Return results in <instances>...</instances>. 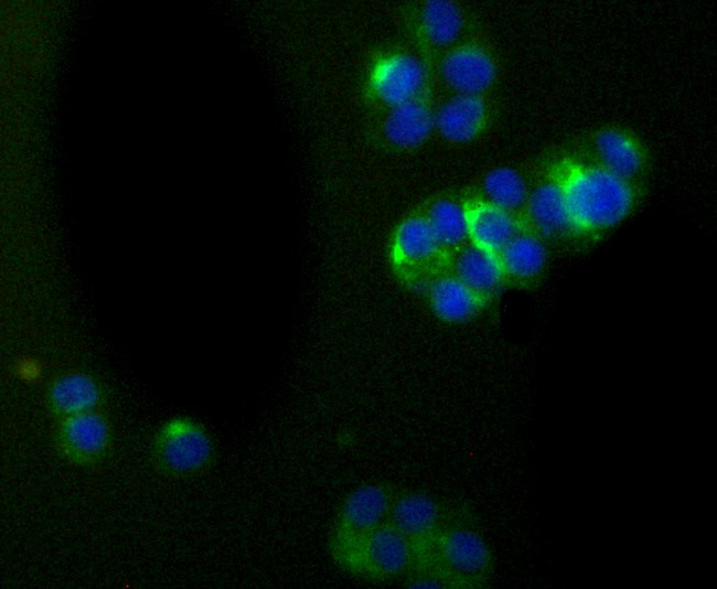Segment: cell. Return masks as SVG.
I'll return each mask as SVG.
<instances>
[{
    "label": "cell",
    "instance_id": "9",
    "mask_svg": "<svg viewBox=\"0 0 717 589\" xmlns=\"http://www.w3.org/2000/svg\"><path fill=\"white\" fill-rule=\"evenodd\" d=\"M388 522L409 539L415 556L441 528L440 506L425 493H405L393 500Z\"/></svg>",
    "mask_w": 717,
    "mask_h": 589
},
{
    "label": "cell",
    "instance_id": "4",
    "mask_svg": "<svg viewBox=\"0 0 717 589\" xmlns=\"http://www.w3.org/2000/svg\"><path fill=\"white\" fill-rule=\"evenodd\" d=\"M409 539L388 521L365 536L339 564L346 571L372 580H387L413 568Z\"/></svg>",
    "mask_w": 717,
    "mask_h": 589
},
{
    "label": "cell",
    "instance_id": "20",
    "mask_svg": "<svg viewBox=\"0 0 717 589\" xmlns=\"http://www.w3.org/2000/svg\"><path fill=\"white\" fill-rule=\"evenodd\" d=\"M462 15L451 1H428L421 12V26L427 39L436 45H448L460 34Z\"/></svg>",
    "mask_w": 717,
    "mask_h": 589
},
{
    "label": "cell",
    "instance_id": "15",
    "mask_svg": "<svg viewBox=\"0 0 717 589\" xmlns=\"http://www.w3.org/2000/svg\"><path fill=\"white\" fill-rule=\"evenodd\" d=\"M435 127V116L419 98L392 107L385 135L395 146L413 148L422 143Z\"/></svg>",
    "mask_w": 717,
    "mask_h": 589
},
{
    "label": "cell",
    "instance_id": "22",
    "mask_svg": "<svg viewBox=\"0 0 717 589\" xmlns=\"http://www.w3.org/2000/svg\"><path fill=\"white\" fill-rule=\"evenodd\" d=\"M483 190L485 200L509 212L524 204L527 197L521 174L506 167L490 171L483 180Z\"/></svg>",
    "mask_w": 717,
    "mask_h": 589
},
{
    "label": "cell",
    "instance_id": "14",
    "mask_svg": "<svg viewBox=\"0 0 717 589\" xmlns=\"http://www.w3.org/2000/svg\"><path fill=\"white\" fill-rule=\"evenodd\" d=\"M100 399L99 384L84 373L63 375L49 389L50 408L61 418L93 411Z\"/></svg>",
    "mask_w": 717,
    "mask_h": 589
},
{
    "label": "cell",
    "instance_id": "13",
    "mask_svg": "<svg viewBox=\"0 0 717 589\" xmlns=\"http://www.w3.org/2000/svg\"><path fill=\"white\" fill-rule=\"evenodd\" d=\"M486 121V106L480 95L457 96L445 103L435 116L440 135L452 142H468L480 135Z\"/></svg>",
    "mask_w": 717,
    "mask_h": 589
},
{
    "label": "cell",
    "instance_id": "7",
    "mask_svg": "<svg viewBox=\"0 0 717 589\" xmlns=\"http://www.w3.org/2000/svg\"><path fill=\"white\" fill-rule=\"evenodd\" d=\"M425 79L424 66L417 58L404 53H393L374 63L368 86L379 101L395 107L417 99Z\"/></svg>",
    "mask_w": 717,
    "mask_h": 589
},
{
    "label": "cell",
    "instance_id": "8",
    "mask_svg": "<svg viewBox=\"0 0 717 589\" xmlns=\"http://www.w3.org/2000/svg\"><path fill=\"white\" fill-rule=\"evenodd\" d=\"M467 237L471 245L499 254L520 229L512 213L488 200L470 199L462 204Z\"/></svg>",
    "mask_w": 717,
    "mask_h": 589
},
{
    "label": "cell",
    "instance_id": "2",
    "mask_svg": "<svg viewBox=\"0 0 717 589\" xmlns=\"http://www.w3.org/2000/svg\"><path fill=\"white\" fill-rule=\"evenodd\" d=\"M492 554L483 537L468 527L440 528L415 554L413 569L437 575L447 587H481L492 568Z\"/></svg>",
    "mask_w": 717,
    "mask_h": 589
},
{
    "label": "cell",
    "instance_id": "3",
    "mask_svg": "<svg viewBox=\"0 0 717 589\" xmlns=\"http://www.w3.org/2000/svg\"><path fill=\"white\" fill-rule=\"evenodd\" d=\"M393 499L378 483L354 489L343 501L330 537V553L339 565L371 532L388 521Z\"/></svg>",
    "mask_w": 717,
    "mask_h": 589
},
{
    "label": "cell",
    "instance_id": "16",
    "mask_svg": "<svg viewBox=\"0 0 717 589\" xmlns=\"http://www.w3.org/2000/svg\"><path fill=\"white\" fill-rule=\"evenodd\" d=\"M600 165L609 172L629 180L643 164V152L639 142L619 129L601 130L595 140Z\"/></svg>",
    "mask_w": 717,
    "mask_h": 589
},
{
    "label": "cell",
    "instance_id": "21",
    "mask_svg": "<svg viewBox=\"0 0 717 589\" xmlns=\"http://www.w3.org/2000/svg\"><path fill=\"white\" fill-rule=\"evenodd\" d=\"M426 218L437 242L446 250L459 246L468 238L462 205L453 201L436 202Z\"/></svg>",
    "mask_w": 717,
    "mask_h": 589
},
{
    "label": "cell",
    "instance_id": "18",
    "mask_svg": "<svg viewBox=\"0 0 717 589\" xmlns=\"http://www.w3.org/2000/svg\"><path fill=\"white\" fill-rule=\"evenodd\" d=\"M527 212L532 223L543 235L553 236L570 231L564 195L552 180L532 192L527 199Z\"/></svg>",
    "mask_w": 717,
    "mask_h": 589
},
{
    "label": "cell",
    "instance_id": "17",
    "mask_svg": "<svg viewBox=\"0 0 717 589\" xmlns=\"http://www.w3.org/2000/svg\"><path fill=\"white\" fill-rule=\"evenodd\" d=\"M454 275L473 290L489 297L503 283L506 275L499 256L472 245L456 258Z\"/></svg>",
    "mask_w": 717,
    "mask_h": 589
},
{
    "label": "cell",
    "instance_id": "10",
    "mask_svg": "<svg viewBox=\"0 0 717 589\" xmlns=\"http://www.w3.org/2000/svg\"><path fill=\"white\" fill-rule=\"evenodd\" d=\"M441 74L458 94L480 95L494 82L496 69L485 51L465 45L451 51L445 57Z\"/></svg>",
    "mask_w": 717,
    "mask_h": 589
},
{
    "label": "cell",
    "instance_id": "6",
    "mask_svg": "<svg viewBox=\"0 0 717 589\" xmlns=\"http://www.w3.org/2000/svg\"><path fill=\"white\" fill-rule=\"evenodd\" d=\"M153 454L158 467L170 474L186 475L206 468L213 445L204 427L188 417H174L159 429Z\"/></svg>",
    "mask_w": 717,
    "mask_h": 589
},
{
    "label": "cell",
    "instance_id": "1",
    "mask_svg": "<svg viewBox=\"0 0 717 589\" xmlns=\"http://www.w3.org/2000/svg\"><path fill=\"white\" fill-rule=\"evenodd\" d=\"M566 203L570 231L599 233L621 223L630 213L634 193L629 180L601 165L560 158L549 169Z\"/></svg>",
    "mask_w": 717,
    "mask_h": 589
},
{
    "label": "cell",
    "instance_id": "12",
    "mask_svg": "<svg viewBox=\"0 0 717 589\" xmlns=\"http://www.w3.org/2000/svg\"><path fill=\"white\" fill-rule=\"evenodd\" d=\"M429 304L446 322H464L482 311L486 296L473 290L456 275H442L429 285Z\"/></svg>",
    "mask_w": 717,
    "mask_h": 589
},
{
    "label": "cell",
    "instance_id": "11",
    "mask_svg": "<svg viewBox=\"0 0 717 589\" xmlns=\"http://www.w3.org/2000/svg\"><path fill=\"white\" fill-rule=\"evenodd\" d=\"M63 451L74 461L89 462L107 448L109 429L105 419L93 411L63 418L58 430Z\"/></svg>",
    "mask_w": 717,
    "mask_h": 589
},
{
    "label": "cell",
    "instance_id": "5",
    "mask_svg": "<svg viewBox=\"0 0 717 589\" xmlns=\"http://www.w3.org/2000/svg\"><path fill=\"white\" fill-rule=\"evenodd\" d=\"M443 249L426 217L410 216L395 229L389 245V261L395 276L408 286H418L435 277Z\"/></svg>",
    "mask_w": 717,
    "mask_h": 589
},
{
    "label": "cell",
    "instance_id": "19",
    "mask_svg": "<svg viewBox=\"0 0 717 589\" xmlns=\"http://www.w3.org/2000/svg\"><path fill=\"white\" fill-rule=\"evenodd\" d=\"M506 276L528 279L541 272L546 250L534 235L518 232L497 254Z\"/></svg>",
    "mask_w": 717,
    "mask_h": 589
}]
</instances>
